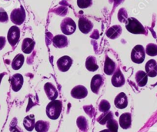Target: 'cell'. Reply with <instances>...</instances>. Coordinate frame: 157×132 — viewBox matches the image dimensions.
Here are the masks:
<instances>
[{"instance_id":"8d00e7d4","label":"cell","mask_w":157,"mask_h":132,"mask_svg":"<svg viewBox=\"0 0 157 132\" xmlns=\"http://www.w3.org/2000/svg\"><path fill=\"white\" fill-rule=\"evenodd\" d=\"M5 75H6V73H1V74H0V84H1L2 78H3V76Z\"/></svg>"},{"instance_id":"603a6c76","label":"cell","mask_w":157,"mask_h":132,"mask_svg":"<svg viewBox=\"0 0 157 132\" xmlns=\"http://www.w3.org/2000/svg\"><path fill=\"white\" fill-rule=\"evenodd\" d=\"M86 68L90 72H95L99 68V65L96 64V59L94 56H89L86 58Z\"/></svg>"},{"instance_id":"836d02e7","label":"cell","mask_w":157,"mask_h":132,"mask_svg":"<svg viewBox=\"0 0 157 132\" xmlns=\"http://www.w3.org/2000/svg\"><path fill=\"white\" fill-rule=\"evenodd\" d=\"M83 108H84V111H85V112L88 114L89 116H90V117L93 116V115H94V108H93V106H91V105L85 106Z\"/></svg>"},{"instance_id":"6da1fadb","label":"cell","mask_w":157,"mask_h":132,"mask_svg":"<svg viewBox=\"0 0 157 132\" xmlns=\"http://www.w3.org/2000/svg\"><path fill=\"white\" fill-rule=\"evenodd\" d=\"M63 110V103L60 100H53L48 104L46 107V115L52 120H56L59 118Z\"/></svg>"},{"instance_id":"d4e9b609","label":"cell","mask_w":157,"mask_h":132,"mask_svg":"<svg viewBox=\"0 0 157 132\" xmlns=\"http://www.w3.org/2000/svg\"><path fill=\"white\" fill-rule=\"evenodd\" d=\"M35 129L37 132H47L49 129V123L46 121H36Z\"/></svg>"},{"instance_id":"f546056e","label":"cell","mask_w":157,"mask_h":132,"mask_svg":"<svg viewBox=\"0 0 157 132\" xmlns=\"http://www.w3.org/2000/svg\"><path fill=\"white\" fill-rule=\"evenodd\" d=\"M110 104L108 101L106 100H102L99 103V110L101 112H107L109 111L110 109Z\"/></svg>"},{"instance_id":"7402d4cb","label":"cell","mask_w":157,"mask_h":132,"mask_svg":"<svg viewBox=\"0 0 157 132\" xmlns=\"http://www.w3.org/2000/svg\"><path fill=\"white\" fill-rule=\"evenodd\" d=\"M35 116L33 115H28L23 120V126L28 131H32L35 128Z\"/></svg>"},{"instance_id":"5bb4252c","label":"cell","mask_w":157,"mask_h":132,"mask_svg":"<svg viewBox=\"0 0 157 132\" xmlns=\"http://www.w3.org/2000/svg\"><path fill=\"white\" fill-rule=\"evenodd\" d=\"M112 84L115 87H122L125 84V78L120 69H117L112 78Z\"/></svg>"},{"instance_id":"2e32d148","label":"cell","mask_w":157,"mask_h":132,"mask_svg":"<svg viewBox=\"0 0 157 132\" xmlns=\"http://www.w3.org/2000/svg\"><path fill=\"white\" fill-rule=\"evenodd\" d=\"M68 38L66 35H57L52 38V45L57 49H63L68 46Z\"/></svg>"},{"instance_id":"4dcf8cb0","label":"cell","mask_w":157,"mask_h":132,"mask_svg":"<svg viewBox=\"0 0 157 132\" xmlns=\"http://www.w3.org/2000/svg\"><path fill=\"white\" fill-rule=\"evenodd\" d=\"M118 19H119L120 22L126 23L128 19V15L127 12H126V10L125 9H120V11H119V13H118Z\"/></svg>"},{"instance_id":"8992f818","label":"cell","mask_w":157,"mask_h":132,"mask_svg":"<svg viewBox=\"0 0 157 132\" xmlns=\"http://www.w3.org/2000/svg\"><path fill=\"white\" fill-rule=\"evenodd\" d=\"M19 38H20V29L16 25L12 26L7 34V39H8L9 43L12 46H15L16 44H18Z\"/></svg>"},{"instance_id":"e0dca14e","label":"cell","mask_w":157,"mask_h":132,"mask_svg":"<svg viewBox=\"0 0 157 132\" xmlns=\"http://www.w3.org/2000/svg\"><path fill=\"white\" fill-rule=\"evenodd\" d=\"M116 63L108 56L105 57V63H104V72L108 75H112L116 72Z\"/></svg>"},{"instance_id":"30bf717a","label":"cell","mask_w":157,"mask_h":132,"mask_svg":"<svg viewBox=\"0 0 157 132\" xmlns=\"http://www.w3.org/2000/svg\"><path fill=\"white\" fill-rule=\"evenodd\" d=\"M88 94V91L86 87L82 85H77L74 87L71 91V95L72 97L76 99L85 98Z\"/></svg>"},{"instance_id":"44dd1931","label":"cell","mask_w":157,"mask_h":132,"mask_svg":"<svg viewBox=\"0 0 157 132\" xmlns=\"http://www.w3.org/2000/svg\"><path fill=\"white\" fill-rule=\"evenodd\" d=\"M135 79L137 85L140 87H143L147 84L148 75L146 72H144L143 71L137 72L136 74Z\"/></svg>"},{"instance_id":"e575fe53","label":"cell","mask_w":157,"mask_h":132,"mask_svg":"<svg viewBox=\"0 0 157 132\" xmlns=\"http://www.w3.org/2000/svg\"><path fill=\"white\" fill-rule=\"evenodd\" d=\"M10 131L11 132H22V130H21V128H19L16 124H13V122H12V124H10Z\"/></svg>"},{"instance_id":"277c9868","label":"cell","mask_w":157,"mask_h":132,"mask_svg":"<svg viewBox=\"0 0 157 132\" xmlns=\"http://www.w3.org/2000/svg\"><path fill=\"white\" fill-rule=\"evenodd\" d=\"M60 27H61V31H63V34L66 35L73 34L76 29V25L75 22L70 18H65L62 21Z\"/></svg>"},{"instance_id":"ac0fdd59","label":"cell","mask_w":157,"mask_h":132,"mask_svg":"<svg viewBox=\"0 0 157 132\" xmlns=\"http://www.w3.org/2000/svg\"><path fill=\"white\" fill-rule=\"evenodd\" d=\"M122 33V27L119 25H113V26L110 27L106 31V35L108 38H111V39H115L117 38L118 37H120Z\"/></svg>"},{"instance_id":"8fae6325","label":"cell","mask_w":157,"mask_h":132,"mask_svg":"<svg viewBox=\"0 0 157 132\" xmlns=\"http://www.w3.org/2000/svg\"><path fill=\"white\" fill-rule=\"evenodd\" d=\"M10 82H11L12 89L14 91H16V92H17V91H19L22 88V85H23V76L21 74H18V73L17 74H15L11 78Z\"/></svg>"},{"instance_id":"5b68a950","label":"cell","mask_w":157,"mask_h":132,"mask_svg":"<svg viewBox=\"0 0 157 132\" xmlns=\"http://www.w3.org/2000/svg\"><path fill=\"white\" fill-rule=\"evenodd\" d=\"M10 19L15 25H22L25 19V13L23 7L21 6L20 8L13 9L10 15Z\"/></svg>"},{"instance_id":"f1b7e54d","label":"cell","mask_w":157,"mask_h":132,"mask_svg":"<svg viewBox=\"0 0 157 132\" xmlns=\"http://www.w3.org/2000/svg\"><path fill=\"white\" fill-rule=\"evenodd\" d=\"M106 127L111 132H118L119 125H118L117 121L115 119H113V118H111V119H109L107 121Z\"/></svg>"},{"instance_id":"4fadbf2b","label":"cell","mask_w":157,"mask_h":132,"mask_svg":"<svg viewBox=\"0 0 157 132\" xmlns=\"http://www.w3.org/2000/svg\"><path fill=\"white\" fill-rule=\"evenodd\" d=\"M44 90L49 100H51V101L56 100L57 98V97H58V91H57L56 88L52 83L47 82L44 85Z\"/></svg>"},{"instance_id":"7a4b0ae2","label":"cell","mask_w":157,"mask_h":132,"mask_svg":"<svg viewBox=\"0 0 157 132\" xmlns=\"http://www.w3.org/2000/svg\"><path fill=\"white\" fill-rule=\"evenodd\" d=\"M126 28L128 31L132 34H146L143 25L135 18H129L126 21Z\"/></svg>"},{"instance_id":"52a82bcc","label":"cell","mask_w":157,"mask_h":132,"mask_svg":"<svg viewBox=\"0 0 157 132\" xmlns=\"http://www.w3.org/2000/svg\"><path fill=\"white\" fill-rule=\"evenodd\" d=\"M72 64V59L69 56L64 55L59 58L57 61V66L58 68L63 72H66L70 68V67Z\"/></svg>"},{"instance_id":"484cf974","label":"cell","mask_w":157,"mask_h":132,"mask_svg":"<svg viewBox=\"0 0 157 132\" xmlns=\"http://www.w3.org/2000/svg\"><path fill=\"white\" fill-rule=\"evenodd\" d=\"M76 124L77 126L80 130L83 132H87L88 130V121H87L86 118L83 116H79L78 118H77V121H76Z\"/></svg>"},{"instance_id":"9a60e30c","label":"cell","mask_w":157,"mask_h":132,"mask_svg":"<svg viewBox=\"0 0 157 132\" xmlns=\"http://www.w3.org/2000/svg\"><path fill=\"white\" fill-rule=\"evenodd\" d=\"M145 69L148 76L155 77L157 75V62L153 59H151L146 62L145 65Z\"/></svg>"},{"instance_id":"74e56055","label":"cell","mask_w":157,"mask_h":132,"mask_svg":"<svg viewBox=\"0 0 157 132\" xmlns=\"http://www.w3.org/2000/svg\"><path fill=\"white\" fill-rule=\"evenodd\" d=\"M99 132H111V131H110L109 129H105V130H101V131H99Z\"/></svg>"},{"instance_id":"d6986e66","label":"cell","mask_w":157,"mask_h":132,"mask_svg":"<svg viewBox=\"0 0 157 132\" xmlns=\"http://www.w3.org/2000/svg\"><path fill=\"white\" fill-rule=\"evenodd\" d=\"M132 117L130 113H124L120 117V125L123 129H128L131 127Z\"/></svg>"},{"instance_id":"d6a6232c","label":"cell","mask_w":157,"mask_h":132,"mask_svg":"<svg viewBox=\"0 0 157 132\" xmlns=\"http://www.w3.org/2000/svg\"><path fill=\"white\" fill-rule=\"evenodd\" d=\"M9 21V16L6 12L2 8H0V22L6 23Z\"/></svg>"},{"instance_id":"4316f807","label":"cell","mask_w":157,"mask_h":132,"mask_svg":"<svg viewBox=\"0 0 157 132\" xmlns=\"http://www.w3.org/2000/svg\"><path fill=\"white\" fill-rule=\"evenodd\" d=\"M111 118H113V112H104L102 115L99 117V118L97 119V121L100 124H106L107 121H109Z\"/></svg>"},{"instance_id":"d590c367","label":"cell","mask_w":157,"mask_h":132,"mask_svg":"<svg viewBox=\"0 0 157 132\" xmlns=\"http://www.w3.org/2000/svg\"><path fill=\"white\" fill-rule=\"evenodd\" d=\"M6 42V40L5 37L0 36V50H2L5 47Z\"/></svg>"},{"instance_id":"ffe728a7","label":"cell","mask_w":157,"mask_h":132,"mask_svg":"<svg viewBox=\"0 0 157 132\" xmlns=\"http://www.w3.org/2000/svg\"><path fill=\"white\" fill-rule=\"evenodd\" d=\"M35 42L32 38H25L22 44V50L25 54H30L34 49Z\"/></svg>"},{"instance_id":"83f0119b","label":"cell","mask_w":157,"mask_h":132,"mask_svg":"<svg viewBox=\"0 0 157 132\" xmlns=\"http://www.w3.org/2000/svg\"><path fill=\"white\" fill-rule=\"evenodd\" d=\"M146 53L149 56L157 55V45L152 44V43L148 44L146 49Z\"/></svg>"},{"instance_id":"f35d334b","label":"cell","mask_w":157,"mask_h":132,"mask_svg":"<svg viewBox=\"0 0 157 132\" xmlns=\"http://www.w3.org/2000/svg\"><path fill=\"white\" fill-rule=\"evenodd\" d=\"M5 1H10V0H5Z\"/></svg>"},{"instance_id":"cb8c5ba5","label":"cell","mask_w":157,"mask_h":132,"mask_svg":"<svg viewBox=\"0 0 157 132\" xmlns=\"http://www.w3.org/2000/svg\"><path fill=\"white\" fill-rule=\"evenodd\" d=\"M24 61H25V58H24L23 55L22 54H18L14 59L12 61V68L14 70H19L22 68V66L23 65Z\"/></svg>"},{"instance_id":"9c48e42d","label":"cell","mask_w":157,"mask_h":132,"mask_svg":"<svg viewBox=\"0 0 157 132\" xmlns=\"http://www.w3.org/2000/svg\"><path fill=\"white\" fill-rule=\"evenodd\" d=\"M104 79L101 75H96L93 77L90 83V88L92 91L95 94H98L101 87L103 85Z\"/></svg>"},{"instance_id":"3957f363","label":"cell","mask_w":157,"mask_h":132,"mask_svg":"<svg viewBox=\"0 0 157 132\" xmlns=\"http://www.w3.org/2000/svg\"><path fill=\"white\" fill-rule=\"evenodd\" d=\"M146 57V51L141 45H137L131 52V59L136 64H141L143 62Z\"/></svg>"},{"instance_id":"7c38bea8","label":"cell","mask_w":157,"mask_h":132,"mask_svg":"<svg viewBox=\"0 0 157 132\" xmlns=\"http://www.w3.org/2000/svg\"><path fill=\"white\" fill-rule=\"evenodd\" d=\"M114 105L117 108L124 109L128 105V98L124 92H121L118 94L114 100Z\"/></svg>"},{"instance_id":"ba28073f","label":"cell","mask_w":157,"mask_h":132,"mask_svg":"<svg viewBox=\"0 0 157 132\" xmlns=\"http://www.w3.org/2000/svg\"><path fill=\"white\" fill-rule=\"evenodd\" d=\"M93 24L91 21L85 17H80L78 19V28L83 34H88L92 31Z\"/></svg>"},{"instance_id":"1f68e13d","label":"cell","mask_w":157,"mask_h":132,"mask_svg":"<svg viewBox=\"0 0 157 132\" xmlns=\"http://www.w3.org/2000/svg\"><path fill=\"white\" fill-rule=\"evenodd\" d=\"M93 2L92 0H77V5L80 9H86L91 6Z\"/></svg>"}]
</instances>
